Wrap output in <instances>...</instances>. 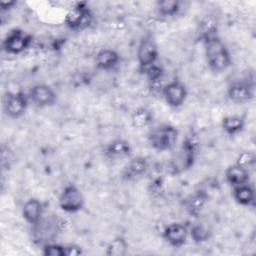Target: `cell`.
Listing matches in <instances>:
<instances>
[{
    "label": "cell",
    "instance_id": "cell-1",
    "mask_svg": "<svg viewBox=\"0 0 256 256\" xmlns=\"http://www.w3.org/2000/svg\"><path fill=\"white\" fill-rule=\"evenodd\" d=\"M203 43L206 62L211 71L222 72L231 65L230 53L218 35L203 41Z\"/></svg>",
    "mask_w": 256,
    "mask_h": 256
},
{
    "label": "cell",
    "instance_id": "cell-2",
    "mask_svg": "<svg viewBox=\"0 0 256 256\" xmlns=\"http://www.w3.org/2000/svg\"><path fill=\"white\" fill-rule=\"evenodd\" d=\"M178 129L171 124H162L148 134L149 145L157 151H168L174 148L178 139Z\"/></svg>",
    "mask_w": 256,
    "mask_h": 256
},
{
    "label": "cell",
    "instance_id": "cell-3",
    "mask_svg": "<svg viewBox=\"0 0 256 256\" xmlns=\"http://www.w3.org/2000/svg\"><path fill=\"white\" fill-rule=\"evenodd\" d=\"M93 21V14L86 3H77L75 6L70 8L67 12L64 23L65 25L74 31L84 30L88 28Z\"/></svg>",
    "mask_w": 256,
    "mask_h": 256
},
{
    "label": "cell",
    "instance_id": "cell-4",
    "mask_svg": "<svg viewBox=\"0 0 256 256\" xmlns=\"http://www.w3.org/2000/svg\"><path fill=\"white\" fill-rule=\"evenodd\" d=\"M59 206L67 213H76L83 209L85 199L80 189L74 184L66 185L59 196Z\"/></svg>",
    "mask_w": 256,
    "mask_h": 256
},
{
    "label": "cell",
    "instance_id": "cell-5",
    "mask_svg": "<svg viewBox=\"0 0 256 256\" xmlns=\"http://www.w3.org/2000/svg\"><path fill=\"white\" fill-rule=\"evenodd\" d=\"M32 43V36L22 29H12L3 39L2 48L8 54L17 55L24 52Z\"/></svg>",
    "mask_w": 256,
    "mask_h": 256
},
{
    "label": "cell",
    "instance_id": "cell-6",
    "mask_svg": "<svg viewBox=\"0 0 256 256\" xmlns=\"http://www.w3.org/2000/svg\"><path fill=\"white\" fill-rule=\"evenodd\" d=\"M158 55V47L154 38L149 34L142 37L137 48V61L142 71L156 64Z\"/></svg>",
    "mask_w": 256,
    "mask_h": 256
},
{
    "label": "cell",
    "instance_id": "cell-7",
    "mask_svg": "<svg viewBox=\"0 0 256 256\" xmlns=\"http://www.w3.org/2000/svg\"><path fill=\"white\" fill-rule=\"evenodd\" d=\"M29 102V97L24 92H9L4 97L3 109L9 118L18 119L25 114Z\"/></svg>",
    "mask_w": 256,
    "mask_h": 256
},
{
    "label": "cell",
    "instance_id": "cell-8",
    "mask_svg": "<svg viewBox=\"0 0 256 256\" xmlns=\"http://www.w3.org/2000/svg\"><path fill=\"white\" fill-rule=\"evenodd\" d=\"M195 151L196 142L192 137H186V139L183 141L181 149L179 150V153L172 161V168L175 170V173L189 169L193 165Z\"/></svg>",
    "mask_w": 256,
    "mask_h": 256
},
{
    "label": "cell",
    "instance_id": "cell-9",
    "mask_svg": "<svg viewBox=\"0 0 256 256\" xmlns=\"http://www.w3.org/2000/svg\"><path fill=\"white\" fill-rule=\"evenodd\" d=\"M162 94L167 105L177 108L185 102L188 92L186 86L181 81L173 80L163 87Z\"/></svg>",
    "mask_w": 256,
    "mask_h": 256
},
{
    "label": "cell",
    "instance_id": "cell-10",
    "mask_svg": "<svg viewBox=\"0 0 256 256\" xmlns=\"http://www.w3.org/2000/svg\"><path fill=\"white\" fill-rule=\"evenodd\" d=\"M29 100L34 106L39 108L49 107L55 104L57 96L53 88L46 84L34 85L28 94Z\"/></svg>",
    "mask_w": 256,
    "mask_h": 256
},
{
    "label": "cell",
    "instance_id": "cell-11",
    "mask_svg": "<svg viewBox=\"0 0 256 256\" xmlns=\"http://www.w3.org/2000/svg\"><path fill=\"white\" fill-rule=\"evenodd\" d=\"M189 236V230L186 225L179 222H174L165 227L163 230V238L172 247H182Z\"/></svg>",
    "mask_w": 256,
    "mask_h": 256
},
{
    "label": "cell",
    "instance_id": "cell-12",
    "mask_svg": "<svg viewBox=\"0 0 256 256\" xmlns=\"http://www.w3.org/2000/svg\"><path fill=\"white\" fill-rule=\"evenodd\" d=\"M228 98L234 103H246L253 99V85L246 81H234L227 89Z\"/></svg>",
    "mask_w": 256,
    "mask_h": 256
},
{
    "label": "cell",
    "instance_id": "cell-13",
    "mask_svg": "<svg viewBox=\"0 0 256 256\" xmlns=\"http://www.w3.org/2000/svg\"><path fill=\"white\" fill-rule=\"evenodd\" d=\"M149 164L145 157L136 156L131 158L122 170L121 177L124 180L130 181L144 175L148 170Z\"/></svg>",
    "mask_w": 256,
    "mask_h": 256
},
{
    "label": "cell",
    "instance_id": "cell-14",
    "mask_svg": "<svg viewBox=\"0 0 256 256\" xmlns=\"http://www.w3.org/2000/svg\"><path fill=\"white\" fill-rule=\"evenodd\" d=\"M104 152H105V156L112 161L121 160V159L130 157L132 152V147L127 140L114 139L107 144Z\"/></svg>",
    "mask_w": 256,
    "mask_h": 256
},
{
    "label": "cell",
    "instance_id": "cell-15",
    "mask_svg": "<svg viewBox=\"0 0 256 256\" xmlns=\"http://www.w3.org/2000/svg\"><path fill=\"white\" fill-rule=\"evenodd\" d=\"M43 210V204L40 202V200L30 198L22 207V216L27 223L36 226L42 220Z\"/></svg>",
    "mask_w": 256,
    "mask_h": 256
},
{
    "label": "cell",
    "instance_id": "cell-16",
    "mask_svg": "<svg viewBox=\"0 0 256 256\" xmlns=\"http://www.w3.org/2000/svg\"><path fill=\"white\" fill-rule=\"evenodd\" d=\"M119 54L112 49H102L95 56V66L100 70H111L119 63Z\"/></svg>",
    "mask_w": 256,
    "mask_h": 256
},
{
    "label": "cell",
    "instance_id": "cell-17",
    "mask_svg": "<svg viewBox=\"0 0 256 256\" xmlns=\"http://www.w3.org/2000/svg\"><path fill=\"white\" fill-rule=\"evenodd\" d=\"M249 177V170L237 165L236 163L234 165L229 166L225 171V179L227 183L232 187L248 183Z\"/></svg>",
    "mask_w": 256,
    "mask_h": 256
},
{
    "label": "cell",
    "instance_id": "cell-18",
    "mask_svg": "<svg viewBox=\"0 0 256 256\" xmlns=\"http://www.w3.org/2000/svg\"><path fill=\"white\" fill-rule=\"evenodd\" d=\"M232 196L234 200L243 206H250L255 201V192L254 189L248 184H242L236 187H232Z\"/></svg>",
    "mask_w": 256,
    "mask_h": 256
},
{
    "label": "cell",
    "instance_id": "cell-19",
    "mask_svg": "<svg viewBox=\"0 0 256 256\" xmlns=\"http://www.w3.org/2000/svg\"><path fill=\"white\" fill-rule=\"evenodd\" d=\"M221 127L226 134L233 136L240 133L244 129L245 120L239 115H228L222 119Z\"/></svg>",
    "mask_w": 256,
    "mask_h": 256
},
{
    "label": "cell",
    "instance_id": "cell-20",
    "mask_svg": "<svg viewBox=\"0 0 256 256\" xmlns=\"http://www.w3.org/2000/svg\"><path fill=\"white\" fill-rule=\"evenodd\" d=\"M153 119L154 116L152 111L146 107L136 108L131 115L132 125L137 129L148 127L153 122Z\"/></svg>",
    "mask_w": 256,
    "mask_h": 256
},
{
    "label": "cell",
    "instance_id": "cell-21",
    "mask_svg": "<svg viewBox=\"0 0 256 256\" xmlns=\"http://www.w3.org/2000/svg\"><path fill=\"white\" fill-rule=\"evenodd\" d=\"M157 12L162 17H173L178 14L181 2L177 0H163L157 2Z\"/></svg>",
    "mask_w": 256,
    "mask_h": 256
},
{
    "label": "cell",
    "instance_id": "cell-22",
    "mask_svg": "<svg viewBox=\"0 0 256 256\" xmlns=\"http://www.w3.org/2000/svg\"><path fill=\"white\" fill-rule=\"evenodd\" d=\"M128 251V243L123 237L112 239L106 247L105 254L108 256H123Z\"/></svg>",
    "mask_w": 256,
    "mask_h": 256
},
{
    "label": "cell",
    "instance_id": "cell-23",
    "mask_svg": "<svg viewBox=\"0 0 256 256\" xmlns=\"http://www.w3.org/2000/svg\"><path fill=\"white\" fill-rule=\"evenodd\" d=\"M189 235L195 243H203L208 241L210 238L211 230L208 228V226L202 223H196L191 227Z\"/></svg>",
    "mask_w": 256,
    "mask_h": 256
},
{
    "label": "cell",
    "instance_id": "cell-24",
    "mask_svg": "<svg viewBox=\"0 0 256 256\" xmlns=\"http://www.w3.org/2000/svg\"><path fill=\"white\" fill-rule=\"evenodd\" d=\"M206 202V196L201 192L191 196L187 201V210L194 215H197Z\"/></svg>",
    "mask_w": 256,
    "mask_h": 256
},
{
    "label": "cell",
    "instance_id": "cell-25",
    "mask_svg": "<svg viewBox=\"0 0 256 256\" xmlns=\"http://www.w3.org/2000/svg\"><path fill=\"white\" fill-rule=\"evenodd\" d=\"M256 162V156L253 151H243L237 157L236 164L249 170V168L253 167Z\"/></svg>",
    "mask_w": 256,
    "mask_h": 256
},
{
    "label": "cell",
    "instance_id": "cell-26",
    "mask_svg": "<svg viewBox=\"0 0 256 256\" xmlns=\"http://www.w3.org/2000/svg\"><path fill=\"white\" fill-rule=\"evenodd\" d=\"M42 254L45 256H66L65 245L56 243H46L43 246Z\"/></svg>",
    "mask_w": 256,
    "mask_h": 256
},
{
    "label": "cell",
    "instance_id": "cell-27",
    "mask_svg": "<svg viewBox=\"0 0 256 256\" xmlns=\"http://www.w3.org/2000/svg\"><path fill=\"white\" fill-rule=\"evenodd\" d=\"M144 73L147 75L149 81L152 84H155V83H158L163 78L164 71H163V69L159 65L154 64V65L150 66L149 68L145 69Z\"/></svg>",
    "mask_w": 256,
    "mask_h": 256
},
{
    "label": "cell",
    "instance_id": "cell-28",
    "mask_svg": "<svg viewBox=\"0 0 256 256\" xmlns=\"http://www.w3.org/2000/svg\"><path fill=\"white\" fill-rule=\"evenodd\" d=\"M65 252H66V256H77V255H81L83 253L82 248L80 246L74 245V244L65 245Z\"/></svg>",
    "mask_w": 256,
    "mask_h": 256
},
{
    "label": "cell",
    "instance_id": "cell-29",
    "mask_svg": "<svg viewBox=\"0 0 256 256\" xmlns=\"http://www.w3.org/2000/svg\"><path fill=\"white\" fill-rule=\"evenodd\" d=\"M16 4L15 1H9V2H1L0 6H1V10H8L10 8H12L14 5Z\"/></svg>",
    "mask_w": 256,
    "mask_h": 256
}]
</instances>
